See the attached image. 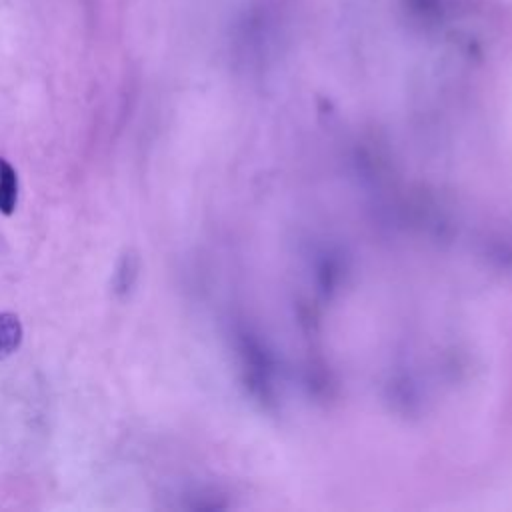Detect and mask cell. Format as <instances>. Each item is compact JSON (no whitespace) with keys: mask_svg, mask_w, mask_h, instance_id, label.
<instances>
[{"mask_svg":"<svg viewBox=\"0 0 512 512\" xmlns=\"http://www.w3.org/2000/svg\"><path fill=\"white\" fill-rule=\"evenodd\" d=\"M22 322L12 312H0V360L12 356L22 344Z\"/></svg>","mask_w":512,"mask_h":512,"instance_id":"obj_1","label":"cell"},{"mask_svg":"<svg viewBox=\"0 0 512 512\" xmlns=\"http://www.w3.org/2000/svg\"><path fill=\"white\" fill-rule=\"evenodd\" d=\"M18 202V174L14 166L0 158V212L10 216Z\"/></svg>","mask_w":512,"mask_h":512,"instance_id":"obj_2","label":"cell"}]
</instances>
